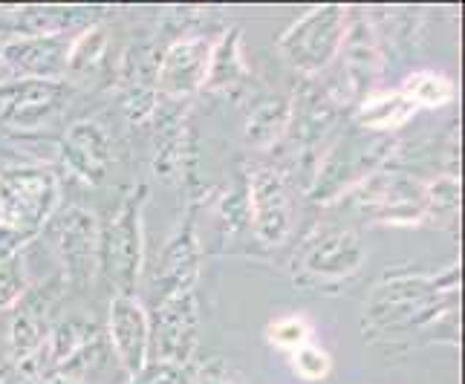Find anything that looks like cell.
<instances>
[{"mask_svg": "<svg viewBox=\"0 0 465 384\" xmlns=\"http://www.w3.org/2000/svg\"><path fill=\"white\" fill-rule=\"evenodd\" d=\"M46 226H50L53 246L58 251L64 283L87 290L99 275V220L87 208L70 205L61 214H53Z\"/></svg>", "mask_w": 465, "mask_h": 384, "instance_id": "obj_9", "label": "cell"}, {"mask_svg": "<svg viewBox=\"0 0 465 384\" xmlns=\"http://www.w3.org/2000/svg\"><path fill=\"white\" fill-rule=\"evenodd\" d=\"M249 229L266 246H281L292 234V194L281 168H258L246 177Z\"/></svg>", "mask_w": 465, "mask_h": 384, "instance_id": "obj_11", "label": "cell"}, {"mask_svg": "<svg viewBox=\"0 0 465 384\" xmlns=\"http://www.w3.org/2000/svg\"><path fill=\"white\" fill-rule=\"evenodd\" d=\"M127 384H188V367L148 361Z\"/></svg>", "mask_w": 465, "mask_h": 384, "instance_id": "obj_32", "label": "cell"}, {"mask_svg": "<svg viewBox=\"0 0 465 384\" xmlns=\"http://www.w3.org/2000/svg\"><path fill=\"white\" fill-rule=\"evenodd\" d=\"M61 185L53 168L9 165L0 168V222L24 243H32L58 212Z\"/></svg>", "mask_w": 465, "mask_h": 384, "instance_id": "obj_5", "label": "cell"}, {"mask_svg": "<svg viewBox=\"0 0 465 384\" xmlns=\"http://www.w3.org/2000/svg\"><path fill=\"white\" fill-rule=\"evenodd\" d=\"M214 41L205 35H183L165 46L156 64V93L159 99L183 102L203 90Z\"/></svg>", "mask_w": 465, "mask_h": 384, "instance_id": "obj_15", "label": "cell"}, {"mask_svg": "<svg viewBox=\"0 0 465 384\" xmlns=\"http://www.w3.org/2000/svg\"><path fill=\"white\" fill-rule=\"evenodd\" d=\"M220 226H223V234H240L249 229V194H246V177L240 180V185H234L232 191H226L220 200Z\"/></svg>", "mask_w": 465, "mask_h": 384, "instance_id": "obj_28", "label": "cell"}, {"mask_svg": "<svg viewBox=\"0 0 465 384\" xmlns=\"http://www.w3.org/2000/svg\"><path fill=\"white\" fill-rule=\"evenodd\" d=\"M292 359V370L298 379L303 381H324L332 373V359L324 347H318L312 341H307L303 347H298L295 353H290Z\"/></svg>", "mask_w": 465, "mask_h": 384, "instance_id": "obj_29", "label": "cell"}, {"mask_svg": "<svg viewBox=\"0 0 465 384\" xmlns=\"http://www.w3.org/2000/svg\"><path fill=\"white\" fill-rule=\"evenodd\" d=\"M73 35L50 38H6L0 41V58L6 73L15 78H44V82H64L67 75Z\"/></svg>", "mask_w": 465, "mask_h": 384, "instance_id": "obj_18", "label": "cell"}, {"mask_svg": "<svg viewBox=\"0 0 465 384\" xmlns=\"http://www.w3.org/2000/svg\"><path fill=\"white\" fill-rule=\"evenodd\" d=\"M200 344L197 292L171 295L148 312V361L191 367Z\"/></svg>", "mask_w": 465, "mask_h": 384, "instance_id": "obj_8", "label": "cell"}, {"mask_svg": "<svg viewBox=\"0 0 465 384\" xmlns=\"http://www.w3.org/2000/svg\"><path fill=\"white\" fill-rule=\"evenodd\" d=\"M361 330L367 341L388 347L411 335L460 344V263L440 275L411 269L384 275L364 300Z\"/></svg>", "mask_w": 465, "mask_h": 384, "instance_id": "obj_1", "label": "cell"}, {"mask_svg": "<svg viewBox=\"0 0 465 384\" xmlns=\"http://www.w3.org/2000/svg\"><path fill=\"white\" fill-rule=\"evenodd\" d=\"M64 99L67 84L44 82V78H4L0 82V122L12 131H38L50 122Z\"/></svg>", "mask_w": 465, "mask_h": 384, "instance_id": "obj_14", "label": "cell"}, {"mask_svg": "<svg viewBox=\"0 0 465 384\" xmlns=\"http://www.w3.org/2000/svg\"><path fill=\"white\" fill-rule=\"evenodd\" d=\"M107 347L127 379L148 364V310L136 295H114L110 300Z\"/></svg>", "mask_w": 465, "mask_h": 384, "instance_id": "obj_17", "label": "cell"}, {"mask_svg": "<svg viewBox=\"0 0 465 384\" xmlns=\"http://www.w3.org/2000/svg\"><path fill=\"white\" fill-rule=\"evenodd\" d=\"M203 266V246L197 237V202L188 205L185 220L171 234L153 271V298L163 300L171 295L197 292Z\"/></svg>", "mask_w": 465, "mask_h": 384, "instance_id": "obj_13", "label": "cell"}, {"mask_svg": "<svg viewBox=\"0 0 465 384\" xmlns=\"http://www.w3.org/2000/svg\"><path fill=\"white\" fill-rule=\"evenodd\" d=\"M148 202V185L139 182L124 194L114 217L99 231V275L114 295H134L145 261V237H142V212Z\"/></svg>", "mask_w": 465, "mask_h": 384, "instance_id": "obj_4", "label": "cell"}, {"mask_svg": "<svg viewBox=\"0 0 465 384\" xmlns=\"http://www.w3.org/2000/svg\"><path fill=\"white\" fill-rule=\"evenodd\" d=\"M425 220L454 222L460 217V180L457 173H440L437 180L425 182Z\"/></svg>", "mask_w": 465, "mask_h": 384, "instance_id": "obj_26", "label": "cell"}, {"mask_svg": "<svg viewBox=\"0 0 465 384\" xmlns=\"http://www.w3.org/2000/svg\"><path fill=\"white\" fill-rule=\"evenodd\" d=\"M188 384H246L226 359H205L197 367H188Z\"/></svg>", "mask_w": 465, "mask_h": 384, "instance_id": "obj_31", "label": "cell"}, {"mask_svg": "<svg viewBox=\"0 0 465 384\" xmlns=\"http://www.w3.org/2000/svg\"><path fill=\"white\" fill-rule=\"evenodd\" d=\"M32 384H87V379L73 373V370H53V373L41 376L38 381H32Z\"/></svg>", "mask_w": 465, "mask_h": 384, "instance_id": "obj_33", "label": "cell"}, {"mask_svg": "<svg viewBox=\"0 0 465 384\" xmlns=\"http://www.w3.org/2000/svg\"><path fill=\"white\" fill-rule=\"evenodd\" d=\"M26 290H29V283H26L24 254L0 261V312L15 310V303L24 298Z\"/></svg>", "mask_w": 465, "mask_h": 384, "instance_id": "obj_30", "label": "cell"}, {"mask_svg": "<svg viewBox=\"0 0 465 384\" xmlns=\"http://www.w3.org/2000/svg\"><path fill=\"white\" fill-rule=\"evenodd\" d=\"M104 55H107V32L102 24H95L84 32H78V35H73L67 73L90 75L104 64Z\"/></svg>", "mask_w": 465, "mask_h": 384, "instance_id": "obj_25", "label": "cell"}, {"mask_svg": "<svg viewBox=\"0 0 465 384\" xmlns=\"http://www.w3.org/2000/svg\"><path fill=\"white\" fill-rule=\"evenodd\" d=\"M350 21L347 6H315L278 38V53L303 78H315L339 58Z\"/></svg>", "mask_w": 465, "mask_h": 384, "instance_id": "obj_6", "label": "cell"}, {"mask_svg": "<svg viewBox=\"0 0 465 384\" xmlns=\"http://www.w3.org/2000/svg\"><path fill=\"white\" fill-rule=\"evenodd\" d=\"M402 90L408 99L420 107H445L454 102L457 95V84L451 75L445 73H437V70H416L411 75H405L402 82Z\"/></svg>", "mask_w": 465, "mask_h": 384, "instance_id": "obj_24", "label": "cell"}, {"mask_svg": "<svg viewBox=\"0 0 465 384\" xmlns=\"http://www.w3.org/2000/svg\"><path fill=\"white\" fill-rule=\"evenodd\" d=\"M339 58H341V84L352 102L359 104L371 93H376V82L384 73V58L367 9H350Z\"/></svg>", "mask_w": 465, "mask_h": 384, "instance_id": "obj_12", "label": "cell"}, {"mask_svg": "<svg viewBox=\"0 0 465 384\" xmlns=\"http://www.w3.org/2000/svg\"><path fill=\"white\" fill-rule=\"evenodd\" d=\"M4 73H6V67H4V58H0V82H4Z\"/></svg>", "mask_w": 465, "mask_h": 384, "instance_id": "obj_35", "label": "cell"}, {"mask_svg": "<svg viewBox=\"0 0 465 384\" xmlns=\"http://www.w3.org/2000/svg\"><path fill=\"white\" fill-rule=\"evenodd\" d=\"M61 159L64 165L75 173L78 180H84L87 185H99L110 162H114V148H110V136L104 127L95 119H78L73 122L61 136Z\"/></svg>", "mask_w": 465, "mask_h": 384, "instance_id": "obj_19", "label": "cell"}, {"mask_svg": "<svg viewBox=\"0 0 465 384\" xmlns=\"http://www.w3.org/2000/svg\"><path fill=\"white\" fill-rule=\"evenodd\" d=\"M243 32L237 26L223 32V38L214 41V50H212V61H208V73H205V82H203V93H212V95H232L237 99L240 90L249 84L252 70L243 58Z\"/></svg>", "mask_w": 465, "mask_h": 384, "instance_id": "obj_21", "label": "cell"}, {"mask_svg": "<svg viewBox=\"0 0 465 384\" xmlns=\"http://www.w3.org/2000/svg\"><path fill=\"white\" fill-rule=\"evenodd\" d=\"M102 6H15L0 9V35L12 38H50V35H78L104 21Z\"/></svg>", "mask_w": 465, "mask_h": 384, "instance_id": "obj_16", "label": "cell"}, {"mask_svg": "<svg viewBox=\"0 0 465 384\" xmlns=\"http://www.w3.org/2000/svg\"><path fill=\"white\" fill-rule=\"evenodd\" d=\"M290 113H292V102L286 95H269L261 99L252 107V113L246 119V142L249 148L269 151L281 145L290 131Z\"/></svg>", "mask_w": 465, "mask_h": 384, "instance_id": "obj_23", "label": "cell"}, {"mask_svg": "<svg viewBox=\"0 0 465 384\" xmlns=\"http://www.w3.org/2000/svg\"><path fill=\"white\" fill-rule=\"evenodd\" d=\"M364 266V243L352 229L318 226L292 254V283L298 290L335 292Z\"/></svg>", "mask_w": 465, "mask_h": 384, "instance_id": "obj_3", "label": "cell"}, {"mask_svg": "<svg viewBox=\"0 0 465 384\" xmlns=\"http://www.w3.org/2000/svg\"><path fill=\"white\" fill-rule=\"evenodd\" d=\"M393 156L396 139L391 133H371L352 122L350 127L335 133L324 153L318 156L307 197L321 205L341 200L381 165H388Z\"/></svg>", "mask_w": 465, "mask_h": 384, "instance_id": "obj_2", "label": "cell"}, {"mask_svg": "<svg viewBox=\"0 0 465 384\" xmlns=\"http://www.w3.org/2000/svg\"><path fill=\"white\" fill-rule=\"evenodd\" d=\"M67 292L61 271L53 275L50 281H44L38 286L24 292V298L15 303L12 327H9V367H21L32 356L38 353L41 344L46 341L53 324H55V310Z\"/></svg>", "mask_w": 465, "mask_h": 384, "instance_id": "obj_10", "label": "cell"}, {"mask_svg": "<svg viewBox=\"0 0 465 384\" xmlns=\"http://www.w3.org/2000/svg\"><path fill=\"white\" fill-rule=\"evenodd\" d=\"M266 339L272 347L283 350V353H295L298 347L312 341V327L303 315H283V318H278V321L269 324Z\"/></svg>", "mask_w": 465, "mask_h": 384, "instance_id": "obj_27", "label": "cell"}, {"mask_svg": "<svg viewBox=\"0 0 465 384\" xmlns=\"http://www.w3.org/2000/svg\"><path fill=\"white\" fill-rule=\"evenodd\" d=\"M352 205L371 222L391 226H416L428 217L425 212V182L405 165L391 162L371 173L359 188L350 191Z\"/></svg>", "mask_w": 465, "mask_h": 384, "instance_id": "obj_7", "label": "cell"}, {"mask_svg": "<svg viewBox=\"0 0 465 384\" xmlns=\"http://www.w3.org/2000/svg\"><path fill=\"white\" fill-rule=\"evenodd\" d=\"M153 122H159L156 148H153L156 177H163L168 182H188L194 177V168H191V136L185 127V113L176 110V113L165 116L163 110H156Z\"/></svg>", "mask_w": 465, "mask_h": 384, "instance_id": "obj_20", "label": "cell"}, {"mask_svg": "<svg viewBox=\"0 0 465 384\" xmlns=\"http://www.w3.org/2000/svg\"><path fill=\"white\" fill-rule=\"evenodd\" d=\"M416 116V104L402 90H379L356 104V124L371 133H391Z\"/></svg>", "mask_w": 465, "mask_h": 384, "instance_id": "obj_22", "label": "cell"}, {"mask_svg": "<svg viewBox=\"0 0 465 384\" xmlns=\"http://www.w3.org/2000/svg\"><path fill=\"white\" fill-rule=\"evenodd\" d=\"M9 370H12V367H9V364H0V384H4V379L9 376Z\"/></svg>", "mask_w": 465, "mask_h": 384, "instance_id": "obj_34", "label": "cell"}]
</instances>
